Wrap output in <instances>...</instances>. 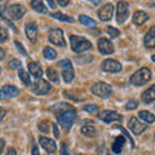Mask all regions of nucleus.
Listing matches in <instances>:
<instances>
[{"label": "nucleus", "instance_id": "nucleus-1", "mask_svg": "<svg viewBox=\"0 0 155 155\" xmlns=\"http://www.w3.org/2000/svg\"><path fill=\"white\" fill-rule=\"evenodd\" d=\"M58 124L65 130H69L76 119V110L69 104H57L52 107Z\"/></svg>", "mask_w": 155, "mask_h": 155}, {"label": "nucleus", "instance_id": "nucleus-2", "mask_svg": "<svg viewBox=\"0 0 155 155\" xmlns=\"http://www.w3.org/2000/svg\"><path fill=\"white\" fill-rule=\"evenodd\" d=\"M70 43H71V49L76 53H83V52L89 51L92 48V43L88 39L78 36V35H71Z\"/></svg>", "mask_w": 155, "mask_h": 155}, {"label": "nucleus", "instance_id": "nucleus-3", "mask_svg": "<svg viewBox=\"0 0 155 155\" xmlns=\"http://www.w3.org/2000/svg\"><path fill=\"white\" fill-rule=\"evenodd\" d=\"M151 79V71H150L147 67H142L138 71H136L134 74L130 76V84L136 85V87H141L143 84H146L147 81Z\"/></svg>", "mask_w": 155, "mask_h": 155}, {"label": "nucleus", "instance_id": "nucleus-4", "mask_svg": "<svg viewBox=\"0 0 155 155\" xmlns=\"http://www.w3.org/2000/svg\"><path fill=\"white\" fill-rule=\"evenodd\" d=\"M92 93L101 97V98H107V97L111 96V93H113V88L107 84V83H104V81H97V83H94L93 85H92Z\"/></svg>", "mask_w": 155, "mask_h": 155}, {"label": "nucleus", "instance_id": "nucleus-5", "mask_svg": "<svg viewBox=\"0 0 155 155\" xmlns=\"http://www.w3.org/2000/svg\"><path fill=\"white\" fill-rule=\"evenodd\" d=\"M129 16V7L128 3L125 2H119L116 5V22L118 23H124L127 21Z\"/></svg>", "mask_w": 155, "mask_h": 155}, {"label": "nucleus", "instance_id": "nucleus-6", "mask_svg": "<svg viewBox=\"0 0 155 155\" xmlns=\"http://www.w3.org/2000/svg\"><path fill=\"white\" fill-rule=\"evenodd\" d=\"M49 91H51V84L44 79H41V78H38L36 81L32 84V92L35 94L43 96V94L49 93Z\"/></svg>", "mask_w": 155, "mask_h": 155}, {"label": "nucleus", "instance_id": "nucleus-7", "mask_svg": "<svg viewBox=\"0 0 155 155\" xmlns=\"http://www.w3.org/2000/svg\"><path fill=\"white\" fill-rule=\"evenodd\" d=\"M49 41L52 44H54L57 47H66V41L64 38V32L60 28H53V30L49 32Z\"/></svg>", "mask_w": 155, "mask_h": 155}, {"label": "nucleus", "instance_id": "nucleus-8", "mask_svg": "<svg viewBox=\"0 0 155 155\" xmlns=\"http://www.w3.org/2000/svg\"><path fill=\"white\" fill-rule=\"evenodd\" d=\"M98 119H101L105 123L120 122V120H122V115L118 114L116 111H113V110H104L98 114Z\"/></svg>", "mask_w": 155, "mask_h": 155}, {"label": "nucleus", "instance_id": "nucleus-9", "mask_svg": "<svg viewBox=\"0 0 155 155\" xmlns=\"http://www.w3.org/2000/svg\"><path fill=\"white\" fill-rule=\"evenodd\" d=\"M128 128L130 129V132L133 134H141L145 132V129H146V123L140 122V119L133 116V118H130L129 122H128Z\"/></svg>", "mask_w": 155, "mask_h": 155}, {"label": "nucleus", "instance_id": "nucleus-10", "mask_svg": "<svg viewBox=\"0 0 155 155\" xmlns=\"http://www.w3.org/2000/svg\"><path fill=\"white\" fill-rule=\"evenodd\" d=\"M101 67H102V70L106 71V72H119L122 71V64L115 60H105L102 62V65H101Z\"/></svg>", "mask_w": 155, "mask_h": 155}, {"label": "nucleus", "instance_id": "nucleus-11", "mask_svg": "<svg viewBox=\"0 0 155 155\" xmlns=\"http://www.w3.org/2000/svg\"><path fill=\"white\" fill-rule=\"evenodd\" d=\"M19 94V89L14 85H4L2 89H0V100L4 98H13Z\"/></svg>", "mask_w": 155, "mask_h": 155}, {"label": "nucleus", "instance_id": "nucleus-12", "mask_svg": "<svg viewBox=\"0 0 155 155\" xmlns=\"http://www.w3.org/2000/svg\"><path fill=\"white\" fill-rule=\"evenodd\" d=\"M113 13H114V5L111 3H107L98 11V17L101 21H110L113 18Z\"/></svg>", "mask_w": 155, "mask_h": 155}, {"label": "nucleus", "instance_id": "nucleus-13", "mask_svg": "<svg viewBox=\"0 0 155 155\" xmlns=\"http://www.w3.org/2000/svg\"><path fill=\"white\" fill-rule=\"evenodd\" d=\"M97 45H98V51L102 53V54H111V53H114V45L111 44V41L109 39L101 38Z\"/></svg>", "mask_w": 155, "mask_h": 155}, {"label": "nucleus", "instance_id": "nucleus-14", "mask_svg": "<svg viewBox=\"0 0 155 155\" xmlns=\"http://www.w3.org/2000/svg\"><path fill=\"white\" fill-rule=\"evenodd\" d=\"M39 143H40V146L45 150L48 154H53L57 150V146H56V142L53 141V140L48 138V137H41L39 138Z\"/></svg>", "mask_w": 155, "mask_h": 155}, {"label": "nucleus", "instance_id": "nucleus-15", "mask_svg": "<svg viewBox=\"0 0 155 155\" xmlns=\"http://www.w3.org/2000/svg\"><path fill=\"white\" fill-rule=\"evenodd\" d=\"M25 31H26V36L28 38V40H30L31 43H35L36 41V36H38V26H36V23L35 22L26 23Z\"/></svg>", "mask_w": 155, "mask_h": 155}, {"label": "nucleus", "instance_id": "nucleus-16", "mask_svg": "<svg viewBox=\"0 0 155 155\" xmlns=\"http://www.w3.org/2000/svg\"><path fill=\"white\" fill-rule=\"evenodd\" d=\"M143 44L147 48H155V26H153L146 32L145 39H143Z\"/></svg>", "mask_w": 155, "mask_h": 155}, {"label": "nucleus", "instance_id": "nucleus-17", "mask_svg": "<svg viewBox=\"0 0 155 155\" xmlns=\"http://www.w3.org/2000/svg\"><path fill=\"white\" fill-rule=\"evenodd\" d=\"M141 98H142V101L145 104L154 102V101H155V84L143 92V93L141 94Z\"/></svg>", "mask_w": 155, "mask_h": 155}, {"label": "nucleus", "instance_id": "nucleus-18", "mask_svg": "<svg viewBox=\"0 0 155 155\" xmlns=\"http://www.w3.org/2000/svg\"><path fill=\"white\" fill-rule=\"evenodd\" d=\"M125 136H118L115 140H114V142H113V151L115 154H120L122 153V150L124 147V145H125Z\"/></svg>", "mask_w": 155, "mask_h": 155}, {"label": "nucleus", "instance_id": "nucleus-19", "mask_svg": "<svg viewBox=\"0 0 155 155\" xmlns=\"http://www.w3.org/2000/svg\"><path fill=\"white\" fill-rule=\"evenodd\" d=\"M28 71L31 72V75H34L35 78H41L43 76V69H41V66L39 62H35V61H32V62H28Z\"/></svg>", "mask_w": 155, "mask_h": 155}, {"label": "nucleus", "instance_id": "nucleus-20", "mask_svg": "<svg viewBox=\"0 0 155 155\" xmlns=\"http://www.w3.org/2000/svg\"><path fill=\"white\" fill-rule=\"evenodd\" d=\"M147 19H149V16L142 11H137V12H134V14H133V23L136 26L143 25Z\"/></svg>", "mask_w": 155, "mask_h": 155}, {"label": "nucleus", "instance_id": "nucleus-21", "mask_svg": "<svg viewBox=\"0 0 155 155\" xmlns=\"http://www.w3.org/2000/svg\"><path fill=\"white\" fill-rule=\"evenodd\" d=\"M74 70H72V66L66 67V69H62V78L66 83H71L74 80Z\"/></svg>", "mask_w": 155, "mask_h": 155}, {"label": "nucleus", "instance_id": "nucleus-22", "mask_svg": "<svg viewBox=\"0 0 155 155\" xmlns=\"http://www.w3.org/2000/svg\"><path fill=\"white\" fill-rule=\"evenodd\" d=\"M31 8L39 13H47V8L43 0H31Z\"/></svg>", "mask_w": 155, "mask_h": 155}, {"label": "nucleus", "instance_id": "nucleus-23", "mask_svg": "<svg viewBox=\"0 0 155 155\" xmlns=\"http://www.w3.org/2000/svg\"><path fill=\"white\" fill-rule=\"evenodd\" d=\"M80 132L84 136H87V137H96L97 136V130L93 125H83L80 128Z\"/></svg>", "mask_w": 155, "mask_h": 155}, {"label": "nucleus", "instance_id": "nucleus-24", "mask_svg": "<svg viewBox=\"0 0 155 155\" xmlns=\"http://www.w3.org/2000/svg\"><path fill=\"white\" fill-rule=\"evenodd\" d=\"M79 22L81 23V25L88 26V27H94V26L97 25V22L94 21L93 18H91V17H88V16H84V14L79 16Z\"/></svg>", "mask_w": 155, "mask_h": 155}, {"label": "nucleus", "instance_id": "nucleus-25", "mask_svg": "<svg viewBox=\"0 0 155 155\" xmlns=\"http://www.w3.org/2000/svg\"><path fill=\"white\" fill-rule=\"evenodd\" d=\"M138 116L141 118L145 123H154L155 122V116L154 114H151L150 111H140L138 113Z\"/></svg>", "mask_w": 155, "mask_h": 155}, {"label": "nucleus", "instance_id": "nucleus-26", "mask_svg": "<svg viewBox=\"0 0 155 155\" xmlns=\"http://www.w3.org/2000/svg\"><path fill=\"white\" fill-rule=\"evenodd\" d=\"M51 16H52L53 18H56V19H58V21L74 23V18H72V17H70V16H67V14H64V13H58V12H56V13H52V14H51Z\"/></svg>", "mask_w": 155, "mask_h": 155}, {"label": "nucleus", "instance_id": "nucleus-27", "mask_svg": "<svg viewBox=\"0 0 155 155\" xmlns=\"http://www.w3.org/2000/svg\"><path fill=\"white\" fill-rule=\"evenodd\" d=\"M18 76H19V79H21V81L25 85H31V78H30V75L27 74V72L25 71V70H22V69H19V71H18Z\"/></svg>", "mask_w": 155, "mask_h": 155}, {"label": "nucleus", "instance_id": "nucleus-28", "mask_svg": "<svg viewBox=\"0 0 155 155\" xmlns=\"http://www.w3.org/2000/svg\"><path fill=\"white\" fill-rule=\"evenodd\" d=\"M47 75H48V78H49V79L53 81V83H56V84L60 83V79H58V74H57L56 69H53V67H49V69L47 70Z\"/></svg>", "mask_w": 155, "mask_h": 155}, {"label": "nucleus", "instance_id": "nucleus-29", "mask_svg": "<svg viewBox=\"0 0 155 155\" xmlns=\"http://www.w3.org/2000/svg\"><path fill=\"white\" fill-rule=\"evenodd\" d=\"M43 53H44V57L47 60H56V57H57V52L51 47H45Z\"/></svg>", "mask_w": 155, "mask_h": 155}, {"label": "nucleus", "instance_id": "nucleus-30", "mask_svg": "<svg viewBox=\"0 0 155 155\" xmlns=\"http://www.w3.org/2000/svg\"><path fill=\"white\" fill-rule=\"evenodd\" d=\"M8 66H9V69H12V70H19L22 67V64H21V61H18V60H11L9 61V64H8Z\"/></svg>", "mask_w": 155, "mask_h": 155}, {"label": "nucleus", "instance_id": "nucleus-31", "mask_svg": "<svg viewBox=\"0 0 155 155\" xmlns=\"http://www.w3.org/2000/svg\"><path fill=\"white\" fill-rule=\"evenodd\" d=\"M83 109H84V111H87V113H89L92 115H97V114H98V107H97L96 105H85Z\"/></svg>", "mask_w": 155, "mask_h": 155}, {"label": "nucleus", "instance_id": "nucleus-32", "mask_svg": "<svg viewBox=\"0 0 155 155\" xmlns=\"http://www.w3.org/2000/svg\"><path fill=\"white\" fill-rule=\"evenodd\" d=\"M38 128H39V130H40V132H43V133H48V132H49V124H48L47 122L39 123V124H38Z\"/></svg>", "mask_w": 155, "mask_h": 155}, {"label": "nucleus", "instance_id": "nucleus-33", "mask_svg": "<svg viewBox=\"0 0 155 155\" xmlns=\"http://www.w3.org/2000/svg\"><path fill=\"white\" fill-rule=\"evenodd\" d=\"M106 31H107V34H109V35L111 36V38H118L119 35H120V31L118 30V28H115V27H107V30H106Z\"/></svg>", "mask_w": 155, "mask_h": 155}, {"label": "nucleus", "instance_id": "nucleus-34", "mask_svg": "<svg viewBox=\"0 0 155 155\" xmlns=\"http://www.w3.org/2000/svg\"><path fill=\"white\" fill-rule=\"evenodd\" d=\"M8 40V31L3 26H0V43H4Z\"/></svg>", "mask_w": 155, "mask_h": 155}, {"label": "nucleus", "instance_id": "nucleus-35", "mask_svg": "<svg viewBox=\"0 0 155 155\" xmlns=\"http://www.w3.org/2000/svg\"><path fill=\"white\" fill-rule=\"evenodd\" d=\"M14 45H16V48H17V51L19 52V53H21V54L22 56H27V52L25 51V48H23V45L21 44V43H19V41H14Z\"/></svg>", "mask_w": 155, "mask_h": 155}, {"label": "nucleus", "instance_id": "nucleus-36", "mask_svg": "<svg viewBox=\"0 0 155 155\" xmlns=\"http://www.w3.org/2000/svg\"><path fill=\"white\" fill-rule=\"evenodd\" d=\"M138 106V102L136 100H130V101H128L127 102V105H125V109L127 110H133V109H136Z\"/></svg>", "mask_w": 155, "mask_h": 155}, {"label": "nucleus", "instance_id": "nucleus-37", "mask_svg": "<svg viewBox=\"0 0 155 155\" xmlns=\"http://www.w3.org/2000/svg\"><path fill=\"white\" fill-rule=\"evenodd\" d=\"M70 66H72L71 65V61L70 60H62V61H60L58 62V67H61V69H66V67H70Z\"/></svg>", "mask_w": 155, "mask_h": 155}, {"label": "nucleus", "instance_id": "nucleus-38", "mask_svg": "<svg viewBox=\"0 0 155 155\" xmlns=\"http://www.w3.org/2000/svg\"><path fill=\"white\" fill-rule=\"evenodd\" d=\"M115 128H116V129H119V130H122V132H123V134L125 136V137H127V140H129V141H130V146H132V149H133V147H134V141H133V140L129 137V134H128L127 132H125V130H124L122 127H119V125H118V127H115Z\"/></svg>", "mask_w": 155, "mask_h": 155}, {"label": "nucleus", "instance_id": "nucleus-39", "mask_svg": "<svg viewBox=\"0 0 155 155\" xmlns=\"http://www.w3.org/2000/svg\"><path fill=\"white\" fill-rule=\"evenodd\" d=\"M60 155H69V150H67V146L65 143L61 145V153H60Z\"/></svg>", "mask_w": 155, "mask_h": 155}, {"label": "nucleus", "instance_id": "nucleus-40", "mask_svg": "<svg viewBox=\"0 0 155 155\" xmlns=\"http://www.w3.org/2000/svg\"><path fill=\"white\" fill-rule=\"evenodd\" d=\"M5 114H7V110L4 109V107H2V106H0V122H2V120L4 119V116H5Z\"/></svg>", "mask_w": 155, "mask_h": 155}, {"label": "nucleus", "instance_id": "nucleus-41", "mask_svg": "<svg viewBox=\"0 0 155 155\" xmlns=\"http://www.w3.org/2000/svg\"><path fill=\"white\" fill-rule=\"evenodd\" d=\"M57 3L60 4L61 7H66V5H69L70 0H57Z\"/></svg>", "mask_w": 155, "mask_h": 155}, {"label": "nucleus", "instance_id": "nucleus-42", "mask_svg": "<svg viewBox=\"0 0 155 155\" xmlns=\"http://www.w3.org/2000/svg\"><path fill=\"white\" fill-rule=\"evenodd\" d=\"M31 155H40V154H39V150H38V146H36V145H32Z\"/></svg>", "mask_w": 155, "mask_h": 155}, {"label": "nucleus", "instance_id": "nucleus-43", "mask_svg": "<svg viewBox=\"0 0 155 155\" xmlns=\"http://www.w3.org/2000/svg\"><path fill=\"white\" fill-rule=\"evenodd\" d=\"M52 128H53V132H54V136H56V137H58V136H60V133H58L57 125H56V124H52Z\"/></svg>", "mask_w": 155, "mask_h": 155}, {"label": "nucleus", "instance_id": "nucleus-44", "mask_svg": "<svg viewBox=\"0 0 155 155\" xmlns=\"http://www.w3.org/2000/svg\"><path fill=\"white\" fill-rule=\"evenodd\" d=\"M89 2L93 4V5H100V4L102 3V0H89Z\"/></svg>", "mask_w": 155, "mask_h": 155}, {"label": "nucleus", "instance_id": "nucleus-45", "mask_svg": "<svg viewBox=\"0 0 155 155\" xmlns=\"http://www.w3.org/2000/svg\"><path fill=\"white\" fill-rule=\"evenodd\" d=\"M4 146H5V141H4V140H2V138H0V153L3 151Z\"/></svg>", "mask_w": 155, "mask_h": 155}, {"label": "nucleus", "instance_id": "nucleus-46", "mask_svg": "<svg viewBox=\"0 0 155 155\" xmlns=\"http://www.w3.org/2000/svg\"><path fill=\"white\" fill-rule=\"evenodd\" d=\"M7 155H17V153H16V150H14V149H9Z\"/></svg>", "mask_w": 155, "mask_h": 155}, {"label": "nucleus", "instance_id": "nucleus-47", "mask_svg": "<svg viewBox=\"0 0 155 155\" xmlns=\"http://www.w3.org/2000/svg\"><path fill=\"white\" fill-rule=\"evenodd\" d=\"M4 57H5V51H4L3 48H0V60H3Z\"/></svg>", "mask_w": 155, "mask_h": 155}, {"label": "nucleus", "instance_id": "nucleus-48", "mask_svg": "<svg viewBox=\"0 0 155 155\" xmlns=\"http://www.w3.org/2000/svg\"><path fill=\"white\" fill-rule=\"evenodd\" d=\"M47 2H48V4H49V7H51L52 9L56 7V4H54V0H47Z\"/></svg>", "mask_w": 155, "mask_h": 155}, {"label": "nucleus", "instance_id": "nucleus-49", "mask_svg": "<svg viewBox=\"0 0 155 155\" xmlns=\"http://www.w3.org/2000/svg\"><path fill=\"white\" fill-rule=\"evenodd\" d=\"M151 60L155 62V54H153V56H151Z\"/></svg>", "mask_w": 155, "mask_h": 155}, {"label": "nucleus", "instance_id": "nucleus-50", "mask_svg": "<svg viewBox=\"0 0 155 155\" xmlns=\"http://www.w3.org/2000/svg\"><path fill=\"white\" fill-rule=\"evenodd\" d=\"M76 155H84V154H76Z\"/></svg>", "mask_w": 155, "mask_h": 155}, {"label": "nucleus", "instance_id": "nucleus-51", "mask_svg": "<svg viewBox=\"0 0 155 155\" xmlns=\"http://www.w3.org/2000/svg\"><path fill=\"white\" fill-rule=\"evenodd\" d=\"M0 74H2V69H0Z\"/></svg>", "mask_w": 155, "mask_h": 155}, {"label": "nucleus", "instance_id": "nucleus-52", "mask_svg": "<svg viewBox=\"0 0 155 155\" xmlns=\"http://www.w3.org/2000/svg\"><path fill=\"white\" fill-rule=\"evenodd\" d=\"M0 2H3V0H0Z\"/></svg>", "mask_w": 155, "mask_h": 155}]
</instances>
